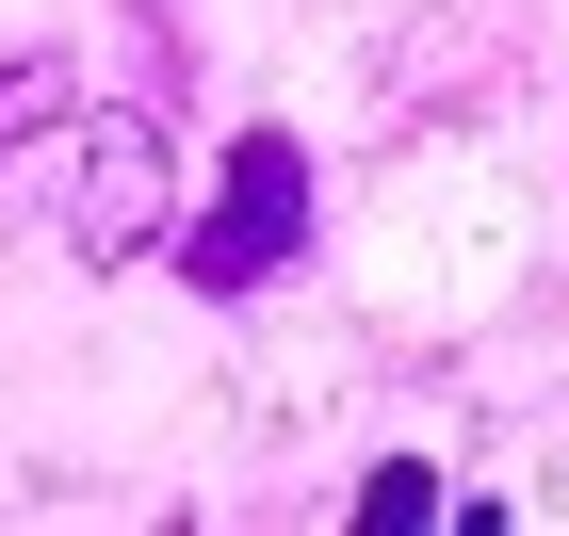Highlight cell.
I'll return each instance as SVG.
<instances>
[{
  "mask_svg": "<svg viewBox=\"0 0 569 536\" xmlns=\"http://www.w3.org/2000/svg\"><path fill=\"white\" fill-rule=\"evenodd\" d=\"M293 227H309V146L293 131H244L228 179H212V212L179 227V276H196V293H244V276L293 261Z\"/></svg>",
  "mask_w": 569,
  "mask_h": 536,
  "instance_id": "cell-1",
  "label": "cell"
},
{
  "mask_svg": "<svg viewBox=\"0 0 569 536\" xmlns=\"http://www.w3.org/2000/svg\"><path fill=\"white\" fill-rule=\"evenodd\" d=\"M66 244H98V261L163 244V131H147V114H98V131L66 146Z\"/></svg>",
  "mask_w": 569,
  "mask_h": 536,
  "instance_id": "cell-2",
  "label": "cell"
}]
</instances>
